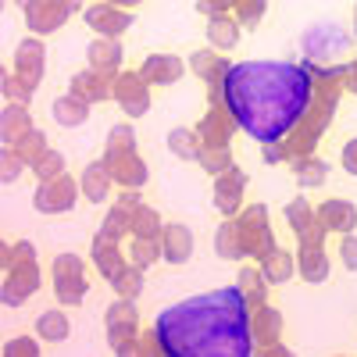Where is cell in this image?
Here are the masks:
<instances>
[{
	"label": "cell",
	"mask_w": 357,
	"mask_h": 357,
	"mask_svg": "<svg viewBox=\"0 0 357 357\" xmlns=\"http://www.w3.org/2000/svg\"><path fill=\"white\" fill-rule=\"evenodd\" d=\"M222 100L250 139H286L311 107V75L293 61H240L222 79Z\"/></svg>",
	"instance_id": "1"
},
{
	"label": "cell",
	"mask_w": 357,
	"mask_h": 357,
	"mask_svg": "<svg viewBox=\"0 0 357 357\" xmlns=\"http://www.w3.org/2000/svg\"><path fill=\"white\" fill-rule=\"evenodd\" d=\"M158 343L172 357H250L254 329L240 289H211L158 314Z\"/></svg>",
	"instance_id": "2"
},
{
	"label": "cell",
	"mask_w": 357,
	"mask_h": 357,
	"mask_svg": "<svg viewBox=\"0 0 357 357\" xmlns=\"http://www.w3.org/2000/svg\"><path fill=\"white\" fill-rule=\"evenodd\" d=\"M43 329H50V333H54V340H61V336L68 333V321H65V318H54V314H50V318H43Z\"/></svg>",
	"instance_id": "3"
}]
</instances>
